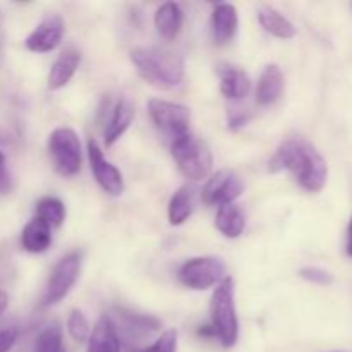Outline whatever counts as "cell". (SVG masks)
<instances>
[{
    "instance_id": "1",
    "label": "cell",
    "mask_w": 352,
    "mask_h": 352,
    "mask_svg": "<svg viewBox=\"0 0 352 352\" xmlns=\"http://www.w3.org/2000/svg\"><path fill=\"white\" fill-rule=\"evenodd\" d=\"M270 170H289L305 191L320 192L329 181V165L320 151L306 140H287L270 160Z\"/></svg>"
},
{
    "instance_id": "2",
    "label": "cell",
    "mask_w": 352,
    "mask_h": 352,
    "mask_svg": "<svg viewBox=\"0 0 352 352\" xmlns=\"http://www.w3.org/2000/svg\"><path fill=\"white\" fill-rule=\"evenodd\" d=\"M131 62L136 67L138 74L153 88H175L184 79V58L175 52L165 50V48H134L131 52Z\"/></svg>"
},
{
    "instance_id": "3",
    "label": "cell",
    "mask_w": 352,
    "mask_h": 352,
    "mask_svg": "<svg viewBox=\"0 0 352 352\" xmlns=\"http://www.w3.org/2000/svg\"><path fill=\"white\" fill-rule=\"evenodd\" d=\"M210 315H212V329L217 339L226 349L236 346L239 339V320L236 311V299H234V280L226 277L212 294L210 302Z\"/></svg>"
},
{
    "instance_id": "4",
    "label": "cell",
    "mask_w": 352,
    "mask_h": 352,
    "mask_svg": "<svg viewBox=\"0 0 352 352\" xmlns=\"http://www.w3.org/2000/svg\"><path fill=\"white\" fill-rule=\"evenodd\" d=\"M172 158L186 179L201 181L213 168V155L208 144L195 134L188 133L172 141Z\"/></svg>"
},
{
    "instance_id": "5",
    "label": "cell",
    "mask_w": 352,
    "mask_h": 352,
    "mask_svg": "<svg viewBox=\"0 0 352 352\" xmlns=\"http://www.w3.org/2000/svg\"><path fill=\"white\" fill-rule=\"evenodd\" d=\"M48 153L55 170L64 177H72L81 170V141L71 127H57L52 131L48 136Z\"/></svg>"
},
{
    "instance_id": "6",
    "label": "cell",
    "mask_w": 352,
    "mask_h": 352,
    "mask_svg": "<svg viewBox=\"0 0 352 352\" xmlns=\"http://www.w3.org/2000/svg\"><path fill=\"white\" fill-rule=\"evenodd\" d=\"M148 113H150L151 120L157 126L160 133L167 134L172 138V141L177 138L184 136V134L191 133L189 131V124H191V112L186 105L175 102H168V100L151 98L148 102Z\"/></svg>"
},
{
    "instance_id": "7",
    "label": "cell",
    "mask_w": 352,
    "mask_h": 352,
    "mask_svg": "<svg viewBox=\"0 0 352 352\" xmlns=\"http://www.w3.org/2000/svg\"><path fill=\"white\" fill-rule=\"evenodd\" d=\"M81 260L82 254L79 251H72L57 261L50 277H48L47 287H45V306L57 305L71 292V289L78 282L79 274H81Z\"/></svg>"
},
{
    "instance_id": "8",
    "label": "cell",
    "mask_w": 352,
    "mask_h": 352,
    "mask_svg": "<svg viewBox=\"0 0 352 352\" xmlns=\"http://www.w3.org/2000/svg\"><path fill=\"white\" fill-rule=\"evenodd\" d=\"M226 278V265L215 256H198L186 261L179 270V280L192 291H206Z\"/></svg>"
},
{
    "instance_id": "9",
    "label": "cell",
    "mask_w": 352,
    "mask_h": 352,
    "mask_svg": "<svg viewBox=\"0 0 352 352\" xmlns=\"http://www.w3.org/2000/svg\"><path fill=\"white\" fill-rule=\"evenodd\" d=\"M243 189L244 184L239 175L229 168H222L206 181L203 188V201L206 205H229L239 198Z\"/></svg>"
},
{
    "instance_id": "10",
    "label": "cell",
    "mask_w": 352,
    "mask_h": 352,
    "mask_svg": "<svg viewBox=\"0 0 352 352\" xmlns=\"http://www.w3.org/2000/svg\"><path fill=\"white\" fill-rule=\"evenodd\" d=\"M88 158L95 181L110 196H119L124 191V179L119 168L103 157L102 148L95 140L88 141Z\"/></svg>"
},
{
    "instance_id": "11",
    "label": "cell",
    "mask_w": 352,
    "mask_h": 352,
    "mask_svg": "<svg viewBox=\"0 0 352 352\" xmlns=\"http://www.w3.org/2000/svg\"><path fill=\"white\" fill-rule=\"evenodd\" d=\"M65 24L64 19L57 14L45 17L24 40V45L30 52H36V54H47V52L55 50L60 45L62 38H64Z\"/></svg>"
},
{
    "instance_id": "12",
    "label": "cell",
    "mask_w": 352,
    "mask_h": 352,
    "mask_svg": "<svg viewBox=\"0 0 352 352\" xmlns=\"http://www.w3.org/2000/svg\"><path fill=\"white\" fill-rule=\"evenodd\" d=\"M239 14L232 3H219L212 14V36L217 45H227L236 36Z\"/></svg>"
},
{
    "instance_id": "13",
    "label": "cell",
    "mask_w": 352,
    "mask_h": 352,
    "mask_svg": "<svg viewBox=\"0 0 352 352\" xmlns=\"http://www.w3.org/2000/svg\"><path fill=\"white\" fill-rule=\"evenodd\" d=\"M285 88V78L282 69L277 64H268L261 71L260 79H258L256 88V102L260 105L268 107L274 105L282 96Z\"/></svg>"
},
{
    "instance_id": "14",
    "label": "cell",
    "mask_w": 352,
    "mask_h": 352,
    "mask_svg": "<svg viewBox=\"0 0 352 352\" xmlns=\"http://www.w3.org/2000/svg\"><path fill=\"white\" fill-rule=\"evenodd\" d=\"M79 62H81V54L76 48H65L64 52H60V55L55 58V62L50 67V72H48V88L54 89V91L64 88L71 81L72 76L76 74V71H78Z\"/></svg>"
},
{
    "instance_id": "15",
    "label": "cell",
    "mask_w": 352,
    "mask_h": 352,
    "mask_svg": "<svg viewBox=\"0 0 352 352\" xmlns=\"http://www.w3.org/2000/svg\"><path fill=\"white\" fill-rule=\"evenodd\" d=\"M134 116H136V107H134L133 100L129 96H122L119 102L113 107L112 117H110L109 124L105 127V144L112 146L116 141L122 138V134L129 129L131 122H133Z\"/></svg>"
},
{
    "instance_id": "16",
    "label": "cell",
    "mask_w": 352,
    "mask_h": 352,
    "mask_svg": "<svg viewBox=\"0 0 352 352\" xmlns=\"http://www.w3.org/2000/svg\"><path fill=\"white\" fill-rule=\"evenodd\" d=\"M88 352H120V337L116 323L102 316L88 337Z\"/></svg>"
},
{
    "instance_id": "17",
    "label": "cell",
    "mask_w": 352,
    "mask_h": 352,
    "mask_svg": "<svg viewBox=\"0 0 352 352\" xmlns=\"http://www.w3.org/2000/svg\"><path fill=\"white\" fill-rule=\"evenodd\" d=\"M220 91L229 100H243L251 91V79L243 69L226 65L220 69Z\"/></svg>"
},
{
    "instance_id": "18",
    "label": "cell",
    "mask_w": 352,
    "mask_h": 352,
    "mask_svg": "<svg viewBox=\"0 0 352 352\" xmlns=\"http://www.w3.org/2000/svg\"><path fill=\"white\" fill-rule=\"evenodd\" d=\"M182 24H184V14L179 3L165 2L155 12V28L165 40H174L181 33Z\"/></svg>"
},
{
    "instance_id": "19",
    "label": "cell",
    "mask_w": 352,
    "mask_h": 352,
    "mask_svg": "<svg viewBox=\"0 0 352 352\" xmlns=\"http://www.w3.org/2000/svg\"><path fill=\"white\" fill-rule=\"evenodd\" d=\"M258 21H260L261 28L272 36L280 38V40H291L296 36L298 30H296L294 23L289 21L280 10L270 6H261L258 9Z\"/></svg>"
},
{
    "instance_id": "20",
    "label": "cell",
    "mask_w": 352,
    "mask_h": 352,
    "mask_svg": "<svg viewBox=\"0 0 352 352\" xmlns=\"http://www.w3.org/2000/svg\"><path fill=\"white\" fill-rule=\"evenodd\" d=\"M21 244L28 253H43L52 244V229L34 217L24 226L23 234H21Z\"/></svg>"
},
{
    "instance_id": "21",
    "label": "cell",
    "mask_w": 352,
    "mask_h": 352,
    "mask_svg": "<svg viewBox=\"0 0 352 352\" xmlns=\"http://www.w3.org/2000/svg\"><path fill=\"white\" fill-rule=\"evenodd\" d=\"M215 227L220 234H223L229 239H237L244 232L246 227V217L243 210L236 203L219 206V212L215 217Z\"/></svg>"
},
{
    "instance_id": "22",
    "label": "cell",
    "mask_w": 352,
    "mask_h": 352,
    "mask_svg": "<svg viewBox=\"0 0 352 352\" xmlns=\"http://www.w3.org/2000/svg\"><path fill=\"white\" fill-rule=\"evenodd\" d=\"M119 320L122 322V332L126 333L129 339L143 340L150 337L151 333L158 332L160 329V322L153 316L136 315V313L129 311H119Z\"/></svg>"
},
{
    "instance_id": "23",
    "label": "cell",
    "mask_w": 352,
    "mask_h": 352,
    "mask_svg": "<svg viewBox=\"0 0 352 352\" xmlns=\"http://www.w3.org/2000/svg\"><path fill=\"white\" fill-rule=\"evenodd\" d=\"M195 210V192L189 186H182L168 201V222L170 226H182Z\"/></svg>"
},
{
    "instance_id": "24",
    "label": "cell",
    "mask_w": 352,
    "mask_h": 352,
    "mask_svg": "<svg viewBox=\"0 0 352 352\" xmlns=\"http://www.w3.org/2000/svg\"><path fill=\"white\" fill-rule=\"evenodd\" d=\"M36 219H40L41 222L47 223L50 229L54 227H60L62 222L65 220V206L55 196H47V198H41L36 205Z\"/></svg>"
},
{
    "instance_id": "25",
    "label": "cell",
    "mask_w": 352,
    "mask_h": 352,
    "mask_svg": "<svg viewBox=\"0 0 352 352\" xmlns=\"http://www.w3.org/2000/svg\"><path fill=\"white\" fill-rule=\"evenodd\" d=\"M34 352H64L60 325L52 323V325H47L38 333Z\"/></svg>"
},
{
    "instance_id": "26",
    "label": "cell",
    "mask_w": 352,
    "mask_h": 352,
    "mask_svg": "<svg viewBox=\"0 0 352 352\" xmlns=\"http://www.w3.org/2000/svg\"><path fill=\"white\" fill-rule=\"evenodd\" d=\"M67 332L76 342H86L91 333V329H89V322L85 316V313L81 309H72L67 316Z\"/></svg>"
},
{
    "instance_id": "27",
    "label": "cell",
    "mask_w": 352,
    "mask_h": 352,
    "mask_svg": "<svg viewBox=\"0 0 352 352\" xmlns=\"http://www.w3.org/2000/svg\"><path fill=\"white\" fill-rule=\"evenodd\" d=\"M177 330L168 329L151 346L144 347L143 352H177Z\"/></svg>"
},
{
    "instance_id": "28",
    "label": "cell",
    "mask_w": 352,
    "mask_h": 352,
    "mask_svg": "<svg viewBox=\"0 0 352 352\" xmlns=\"http://www.w3.org/2000/svg\"><path fill=\"white\" fill-rule=\"evenodd\" d=\"M299 277L302 280L309 282L315 285H330L333 284V275L330 272L323 270L320 267H305L299 270Z\"/></svg>"
},
{
    "instance_id": "29",
    "label": "cell",
    "mask_w": 352,
    "mask_h": 352,
    "mask_svg": "<svg viewBox=\"0 0 352 352\" xmlns=\"http://www.w3.org/2000/svg\"><path fill=\"white\" fill-rule=\"evenodd\" d=\"M12 191V175L7 168L6 155L0 151V195H9Z\"/></svg>"
},
{
    "instance_id": "30",
    "label": "cell",
    "mask_w": 352,
    "mask_h": 352,
    "mask_svg": "<svg viewBox=\"0 0 352 352\" xmlns=\"http://www.w3.org/2000/svg\"><path fill=\"white\" fill-rule=\"evenodd\" d=\"M17 340L16 329H2L0 330V352H9Z\"/></svg>"
},
{
    "instance_id": "31",
    "label": "cell",
    "mask_w": 352,
    "mask_h": 352,
    "mask_svg": "<svg viewBox=\"0 0 352 352\" xmlns=\"http://www.w3.org/2000/svg\"><path fill=\"white\" fill-rule=\"evenodd\" d=\"M250 120V116L246 112H236L230 116L229 119V127L230 129H237V127L246 126V122Z\"/></svg>"
},
{
    "instance_id": "32",
    "label": "cell",
    "mask_w": 352,
    "mask_h": 352,
    "mask_svg": "<svg viewBox=\"0 0 352 352\" xmlns=\"http://www.w3.org/2000/svg\"><path fill=\"white\" fill-rule=\"evenodd\" d=\"M347 254L352 258V215L349 220V226H347Z\"/></svg>"
},
{
    "instance_id": "33",
    "label": "cell",
    "mask_w": 352,
    "mask_h": 352,
    "mask_svg": "<svg viewBox=\"0 0 352 352\" xmlns=\"http://www.w3.org/2000/svg\"><path fill=\"white\" fill-rule=\"evenodd\" d=\"M7 305H9V298H7L6 292L0 291V316H2L3 313H6Z\"/></svg>"
},
{
    "instance_id": "34",
    "label": "cell",
    "mask_w": 352,
    "mask_h": 352,
    "mask_svg": "<svg viewBox=\"0 0 352 352\" xmlns=\"http://www.w3.org/2000/svg\"><path fill=\"white\" fill-rule=\"evenodd\" d=\"M330 352H344V351H330Z\"/></svg>"
}]
</instances>
